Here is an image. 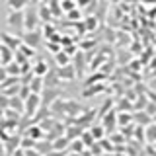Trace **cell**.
<instances>
[{
    "mask_svg": "<svg viewBox=\"0 0 156 156\" xmlns=\"http://www.w3.org/2000/svg\"><path fill=\"white\" fill-rule=\"evenodd\" d=\"M6 26L12 29V31H23L26 29V16H23V10H10L6 16Z\"/></svg>",
    "mask_w": 156,
    "mask_h": 156,
    "instance_id": "cell-1",
    "label": "cell"
},
{
    "mask_svg": "<svg viewBox=\"0 0 156 156\" xmlns=\"http://www.w3.org/2000/svg\"><path fill=\"white\" fill-rule=\"evenodd\" d=\"M154 148H156V143H154Z\"/></svg>",
    "mask_w": 156,
    "mask_h": 156,
    "instance_id": "cell-38",
    "label": "cell"
},
{
    "mask_svg": "<svg viewBox=\"0 0 156 156\" xmlns=\"http://www.w3.org/2000/svg\"><path fill=\"white\" fill-rule=\"evenodd\" d=\"M26 156H43L37 148H26Z\"/></svg>",
    "mask_w": 156,
    "mask_h": 156,
    "instance_id": "cell-29",
    "label": "cell"
},
{
    "mask_svg": "<svg viewBox=\"0 0 156 156\" xmlns=\"http://www.w3.org/2000/svg\"><path fill=\"white\" fill-rule=\"evenodd\" d=\"M29 4H31L29 0H6L8 10H26Z\"/></svg>",
    "mask_w": 156,
    "mask_h": 156,
    "instance_id": "cell-14",
    "label": "cell"
},
{
    "mask_svg": "<svg viewBox=\"0 0 156 156\" xmlns=\"http://www.w3.org/2000/svg\"><path fill=\"white\" fill-rule=\"evenodd\" d=\"M104 125H100V127H92V136H94V139H101V136H104Z\"/></svg>",
    "mask_w": 156,
    "mask_h": 156,
    "instance_id": "cell-24",
    "label": "cell"
},
{
    "mask_svg": "<svg viewBox=\"0 0 156 156\" xmlns=\"http://www.w3.org/2000/svg\"><path fill=\"white\" fill-rule=\"evenodd\" d=\"M35 143H37L35 139H31V136L23 135V136H22V143H20V146H22V148H35Z\"/></svg>",
    "mask_w": 156,
    "mask_h": 156,
    "instance_id": "cell-20",
    "label": "cell"
},
{
    "mask_svg": "<svg viewBox=\"0 0 156 156\" xmlns=\"http://www.w3.org/2000/svg\"><path fill=\"white\" fill-rule=\"evenodd\" d=\"M115 117H117V115L111 111V113H107V115L104 117V121H101V125H104V129L107 131V133H111V131H113V127H115V123H117Z\"/></svg>",
    "mask_w": 156,
    "mask_h": 156,
    "instance_id": "cell-15",
    "label": "cell"
},
{
    "mask_svg": "<svg viewBox=\"0 0 156 156\" xmlns=\"http://www.w3.org/2000/svg\"><path fill=\"white\" fill-rule=\"evenodd\" d=\"M26 117H35L37 115V109H39V105H41V94H35V92H31L26 100Z\"/></svg>",
    "mask_w": 156,
    "mask_h": 156,
    "instance_id": "cell-3",
    "label": "cell"
},
{
    "mask_svg": "<svg viewBox=\"0 0 156 156\" xmlns=\"http://www.w3.org/2000/svg\"><path fill=\"white\" fill-rule=\"evenodd\" d=\"M29 88H31V92H35V94H41L43 88H45V82H43L41 76H33V80L29 82Z\"/></svg>",
    "mask_w": 156,
    "mask_h": 156,
    "instance_id": "cell-16",
    "label": "cell"
},
{
    "mask_svg": "<svg viewBox=\"0 0 156 156\" xmlns=\"http://www.w3.org/2000/svg\"><path fill=\"white\" fill-rule=\"evenodd\" d=\"M43 82H45V88H57L58 86V74L57 72H47Z\"/></svg>",
    "mask_w": 156,
    "mask_h": 156,
    "instance_id": "cell-17",
    "label": "cell"
},
{
    "mask_svg": "<svg viewBox=\"0 0 156 156\" xmlns=\"http://www.w3.org/2000/svg\"><path fill=\"white\" fill-rule=\"evenodd\" d=\"M35 148H37L43 156L49 154L51 150H55V148H53V140H49V139H41V140H37V143H35Z\"/></svg>",
    "mask_w": 156,
    "mask_h": 156,
    "instance_id": "cell-11",
    "label": "cell"
},
{
    "mask_svg": "<svg viewBox=\"0 0 156 156\" xmlns=\"http://www.w3.org/2000/svg\"><path fill=\"white\" fill-rule=\"evenodd\" d=\"M133 117H135V121H136V123H140V125H148V123H152V121H150L152 117L146 113V111H136V113H135Z\"/></svg>",
    "mask_w": 156,
    "mask_h": 156,
    "instance_id": "cell-18",
    "label": "cell"
},
{
    "mask_svg": "<svg viewBox=\"0 0 156 156\" xmlns=\"http://www.w3.org/2000/svg\"><path fill=\"white\" fill-rule=\"evenodd\" d=\"M143 2H156V0H143Z\"/></svg>",
    "mask_w": 156,
    "mask_h": 156,
    "instance_id": "cell-37",
    "label": "cell"
},
{
    "mask_svg": "<svg viewBox=\"0 0 156 156\" xmlns=\"http://www.w3.org/2000/svg\"><path fill=\"white\" fill-rule=\"evenodd\" d=\"M45 156H65V154H62L61 150H51V152H49V154H45Z\"/></svg>",
    "mask_w": 156,
    "mask_h": 156,
    "instance_id": "cell-32",
    "label": "cell"
},
{
    "mask_svg": "<svg viewBox=\"0 0 156 156\" xmlns=\"http://www.w3.org/2000/svg\"><path fill=\"white\" fill-rule=\"evenodd\" d=\"M14 49H10L8 45H4L2 41H0V65L2 66H6V65H10V62L14 61Z\"/></svg>",
    "mask_w": 156,
    "mask_h": 156,
    "instance_id": "cell-7",
    "label": "cell"
},
{
    "mask_svg": "<svg viewBox=\"0 0 156 156\" xmlns=\"http://www.w3.org/2000/svg\"><path fill=\"white\" fill-rule=\"evenodd\" d=\"M22 41L26 43V45H29V47H33V49H37L39 45H41V31L39 29H33V31H26L22 35Z\"/></svg>",
    "mask_w": 156,
    "mask_h": 156,
    "instance_id": "cell-5",
    "label": "cell"
},
{
    "mask_svg": "<svg viewBox=\"0 0 156 156\" xmlns=\"http://www.w3.org/2000/svg\"><path fill=\"white\" fill-rule=\"evenodd\" d=\"M0 107H4V109H6V107H10V96L2 94V92H0Z\"/></svg>",
    "mask_w": 156,
    "mask_h": 156,
    "instance_id": "cell-27",
    "label": "cell"
},
{
    "mask_svg": "<svg viewBox=\"0 0 156 156\" xmlns=\"http://www.w3.org/2000/svg\"><path fill=\"white\" fill-rule=\"evenodd\" d=\"M150 90L156 92V78H152V80H150Z\"/></svg>",
    "mask_w": 156,
    "mask_h": 156,
    "instance_id": "cell-34",
    "label": "cell"
},
{
    "mask_svg": "<svg viewBox=\"0 0 156 156\" xmlns=\"http://www.w3.org/2000/svg\"><path fill=\"white\" fill-rule=\"evenodd\" d=\"M23 16H26V31H33V29H37L39 26V10L35 8V4H29V6L23 10Z\"/></svg>",
    "mask_w": 156,
    "mask_h": 156,
    "instance_id": "cell-2",
    "label": "cell"
},
{
    "mask_svg": "<svg viewBox=\"0 0 156 156\" xmlns=\"http://www.w3.org/2000/svg\"><path fill=\"white\" fill-rule=\"evenodd\" d=\"M57 62H58V66H65V65H68V62H70V58H68V55H66V53H57Z\"/></svg>",
    "mask_w": 156,
    "mask_h": 156,
    "instance_id": "cell-21",
    "label": "cell"
},
{
    "mask_svg": "<svg viewBox=\"0 0 156 156\" xmlns=\"http://www.w3.org/2000/svg\"><path fill=\"white\" fill-rule=\"evenodd\" d=\"M133 121V115H129V113H119V121L117 123L119 125H127V123H131Z\"/></svg>",
    "mask_w": 156,
    "mask_h": 156,
    "instance_id": "cell-26",
    "label": "cell"
},
{
    "mask_svg": "<svg viewBox=\"0 0 156 156\" xmlns=\"http://www.w3.org/2000/svg\"><path fill=\"white\" fill-rule=\"evenodd\" d=\"M33 72H35V76H41V74H45V72H49L47 70V65L43 61H39L37 65H35V68H33Z\"/></svg>",
    "mask_w": 156,
    "mask_h": 156,
    "instance_id": "cell-22",
    "label": "cell"
},
{
    "mask_svg": "<svg viewBox=\"0 0 156 156\" xmlns=\"http://www.w3.org/2000/svg\"><path fill=\"white\" fill-rule=\"evenodd\" d=\"M0 41L4 43V45H8L10 49H14V51H18L20 45H22V37H18V35H12V33H8V31H2L0 33Z\"/></svg>",
    "mask_w": 156,
    "mask_h": 156,
    "instance_id": "cell-6",
    "label": "cell"
},
{
    "mask_svg": "<svg viewBox=\"0 0 156 156\" xmlns=\"http://www.w3.org/2000/svg\"><path fill=\"white\" fill-rule=\"evenodd\" d=\"M62 101V100H61ZM62 111H65V115H68V117H74V115H78L82 111V107L76 104V101H72V100H66V101H62Z\"/></svg>",
    "mask_w": 156,
    "mask_h": 156,
    "instance_id": "cell-9",
    "label": "cell"
},
{
    "mask_svg": "<svg viewBox=\"0 0 156 156\" xmlns=\"http://www.w3.org/2000/svg\"><path fill=\"white\" fill-rule=\"evenodd\" d=\"M144 139L148 140L150 144L156 143V121H152V123L146 125V129H144Z\"/></svg>",
    "mask_w": 156,
    "mask_h": 156,
    "instance_id": "cell-12",
    "label": "cell"
},
{
    "mask_svg": "<svg viewBox=\"0 0 156 156\" xmlns=\"http://www.w3.org/2000/svg\"><path fill=\"white\" fill-rule=\"evenodd\" d=\"M90 133H84V136H82V139H84V143L86 144H92V139H94V136H88Z\"/></svg>",
    "mask_w": 156,
    "mask_h": 156,
    "instance_id": "cell-31",
    "label": "cell"
},
{
    "mask_svg": "<svg viewBox=\"0 0 156 156\" xmlns=\"http://www.w3.org/2000/svg\"><path fill=\"white\" fill-rule=\"evenodd\" d=\"M82 148H84L82 140H70V150L72 152H82Z\"/></svg>",
    "mask_w": 156,
    "mask_h": 156,
    "instance_id": "cell-25",
    "label": "cell"
},
{
    "mask_svg": "<svg viewBox=\"0 0 156 156\" xmlns=\"http://www.w3.org/2000/svg\"><path fill=\"white\" fill-rule=\"evenodd\" d=\"M18 51H22V53H23V55H26V57H33V55H35V51H33V47L26 45V43H22Z\"/></svg>",
    "mask_w": 156,
    "mask_h": 156,
    "instance_id": "cell-23",
    "label": "cell"
},
{
    "mask_svg": "<svg viewBox=\"0 0 156 156\" xmlns=\"http://www.w3.org/2000/svg\"><path fill=\"white\" fill-rule=\"evenodd\" d=\"M6 70H8L10 76H20V74H22V66H20L16 61H12L10 65H6Z\"/></svg>",
    "mask_w": 156,
    "mask_h": 156,
    "instance_id": "cell-19",
    "label": "cell"
},
{
    "mask_svg": "<svg viewBox=\"0 0 156 156\" xmlns=\"http://www.w3.org/2000/svg\"><path fill=\"white\" fill-rule=\"evenodd\" d=\"M74 72H76V68L72 66L70 62H68V65H65V66H58V72H57V74H58V78H65V80H72V78L76 76Z\"/></svg>",
    "mask_w": 156,
    "mask_h": 156,
    "instance_id": "cell-10",
    "label": "cell"
},
{
    "mask_svg": "<svg viewBox=\"0 0 156 156\" xmlns=\"http://www.w3.org/2000/svg\"><path fill=\"white\" fill-rule=\"evenodd\" d=\"M68 146H70V139H68L66 135H62V136H58V139H55L53 140V148L55 150H65V148H68Z\"/></svg>",
    "mask_w": 156,
    "mask_h": 156,
    "instance_id": "cell-13",
    "label": "cell"
},
{
    "mask_svg": "<svg viewBox=\"0 0 156 156\" xmlns=\"http://www.w3.org/2000/svg\"><path fill=\"white\" fill-rule=\"evenodd\" d=\"M10 74H8V70H6V66H2V65H0V84H2V82L4 80H6V78H8Z\"/></svg>",
    "mask_w": 156,
    "mask_h": 156,
    "instance_id": "cell-28",
    "label": "cell"
},
{
    "mask_svg": "<svg viewBox=\"0 0 156 156\" xmlns=\"http://www.w3.org/2000/svg\"><path fill=\"white\" fill-rule=\"evenodd\" d=\"M70 156H82V152H74V154H70Z\"/></svg>",
    "mask_w": 156,
    "mask_h": 156,
    "instance_id": "cell-36",
    "label": "cell"
},
{
    "mask_svg": "<svg viewBox=\"0 0 156 156\" xmlns=\"http://www.w3.org/2000/svg\"><path fill=\"white\" fill-rule=\"evenodd\" d=\"M10 156H26V148H22V146H20V148L16 150V152H12Z\"/></svg>",
    "mask_w": 156,
    "mask_h": 156,
    "instance_id": "cell-30",
    "label": "cell"
},
{
    "mask_svg": "<svg viewBox=\"0 0 156 156\" xmlns=\"http://www.w3.org/2000/svg\"><path fill=\"white\" fill-rule=\"evenodd\" d=\"M4 154H6V146H4V143L0 140V156H4Z\"/></svg>",
    "mask_w": 156,
    "mask_h": 156,
    "instance_id": "cell-33",
    "label": "cell"
},
{
    "mask_svg": "<svg viewBox=\"0 0 156 156\" xmlns=\"http://www.w3.org/2000/svg\"><path fill=\"white\" fill-rule=\"evenodd\" d=\"M29 2H31V4H39V2H41V0H29Z\"/></svg>",
    "mask_w": 156,
    "mask_h": 156,
    "instance_id": "cell-35",
    "label": "cell"
},
{
    "mask_svg": "<svg viewBox=\"0 0 156 156\" xmlns=\"http://www.w3.org/2000/svg\"><path fill=\"white\" fill-rule=\"evenodd\" d=\"M22 135H27V136H31V139H35V140H41V139H45V131H43V127L35 123V125H29L26 131H23Z\"/></svg>",
    "mask_w": 156,
    "mask_h": 156,
    "instance_id": "cell-8",
    "label": "cell"
},
{
    "mask_svg": "<svg viewBox=\"0 0 156 156\" xmlns=\"http://www.w3.org/2000/svg\"><path fill=\"white\" fill-rule=\"evenodd\" d=\"M58 98H61V90H58V88H43V92H41V105L43 107H51Z\"/></svg>",
    "mask_w": 156,
    "mask_h": 156,
    "instance_id": "cell-4",
    "label": "cell"
}]
</instances>
